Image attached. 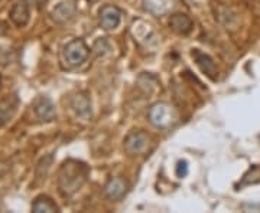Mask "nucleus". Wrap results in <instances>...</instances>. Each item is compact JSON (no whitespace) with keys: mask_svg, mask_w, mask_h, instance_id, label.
Listing matches in <instances>:
<instances>
[{"mask_svg":"<svg viewBox=\"0 0 260 213\" xmlns=\"http://www.w3.org/2000/svg\"><path fill=\"white\" fill-rule=\"evenodd\" d=\"M110 44L106 40V39H99L95 44H94V52L97 54L99 56L106 55L107 52H110Z\"/></svg>","mask_w":260,"mask_h":213,"instance_id":"18","label":"nucleus"},{"mask_svg":"<svg viewBox=\"0 0 260 213\" xmlns=\"http://www.w3.org/2000/svg\"><path fill=\"white\" fill-rule=\"evenodd\" d=\"M34 112L41 121H52L56 117L55 105L48 97H38L34 102Z\"/></svg>","mask_w":260,"mask_h":213,"instance_id":"10","label":"nucleus"},{"mask_svg":"<svg viewBox=\"0 0 260 213\" xmlns=\"http://www.w3.org/2000/svg\"><path fill=\"white\" fill-rule=\"evenodd\" d=\"M149 144H150V139L143 131H132L124 139V148L129 154L133 156L143 154L148 150Z\"/></svg>","mask_w":260,"mask_h":213,"instance_id":"6","label":"nucleus"},{"mask_svg":"<svg viewBox=\"0 0 260 213\" xmlns=\"http://www.w3.org/2000/svg\"><path fill=\"white\" fill-rule=\"evenodd\" d=\"M132 35L135 37L136 42H139L143 47H153L158 44V36L153 26L145 22V20H135L132 23Z\"/></svg>","mask_w":260,"mask_h":213,"instance_id":"4","label":"nucleus"},{"mask_svg":"<svg viewBox=\"0 0 260 213\" xmlns=\"http://www.w3.org/2000/svg\"><path fill=\"white\" fill-rule=\"evenodd\" d=\"M10 20L18 26V28H25L29 23V19H30V10H29L28 2L25 0H20L16 2L12 9H10Z\"/></svg>","mask_w":260,"mask_h":213,"instance_id":"12","label":"nucleus"},{"mask_svg":"<svg viewBox=\"0 0 260 213\" xmlns=\"http://www.w3.org/2000/svg\"><path fill=\"white\" fill-rule=\"evenodd\" d=\"M244 210H260V204H243Z\"/></svg>","mask_w":260,"mask_h":213,"instance_id":"21","label":"nucleus"},{"mask_svg":"<svg viewBox=\"0 0 260 213\" xmlns=\"http://www.w3.org/2000/svg\"><path fill=\"white\" fill-rule=\"evenodd\" d=\"M71 108L74 110L75 115L80 117V118H90L91 117V100H90V95L81 91V93L75 94L71 100Z\"/></svg>","mask_w":260,"mask_h":213,"instance_id":"11","label":"nucleus"},{"mask_svg":"<svg viewBox=\"0 0 260 213\" xmlns=\"http://www.w3.org/2000/svg\"><path fill=\"white\" fill-rule=\"evenodd\" d=\"M223 10H224V15H232V10H230V9H227V8H223ZM217 15H218V19H220V20H221L223 23H225L227 26H230V22H225V20H223V13H221L220 10L217 12Z\"/></svg>","mask_w":260,"mask_h":213,"instance_id":"20","label":"nucleus"},{"mask_svg":"<svg viewBox=\"0 0 260 213\" xmlns=\"http://www.w3.org/2000/svg\"><path fill=\"white\" fill-rule=\"evenodd\" d=\"M129 190V183L120 179V177H114L107 182V185L104 186V195L107 199H110L113 202L121 200Z\"/></svg>","mask_w":260,"mask_h":213,"instance_id":"9","label":"nucleus"},{"mask_svg":"<svg viewBox=\"0 0 260 213\" xmlns=\"http://www.w3.org/2000/svg\"><path fill=\"white\" fill-rule=\"evenodd\" d=\"M25 2H28V3H34V5H38V3H41V2H44V0H25Z\"/></svg>","mask_w":260,"mask_h":213,"instance_id":"22","label":"nucleus"},{"mask_svg":"<svg viewBox=\"0 0 260 213\" xmlns=\"http://www.w3.org/2000/svg\"><path fill=\"white\" fill-rule=\"evenodd\" d=\"M19 100L16 95H8L0 101V125L6 124L18 110Z\"/></svg>","mask_w":260,"mask_h":213,"instance_id":"15","label":"nucleus"},{"mask_svg":"<svg viewBox=\"0 0 260 213\" xmlns=\"http://www.w3.org/2000/svg\"><path fill=\"white\" fill-rule=\"evenodd\" d=\"M175 173H177V176L181 177V179L188 175V163H186L185 160L178 161L177 168H175Z\"/></svg>","mask_w":260,"mask_h":213,"instance_id":"19","label":"nucleus"},{"mask_svg":"<svg viewBox=\"0 0 260 213\" xmlns=\"http://www.w3.org/2000/svg\"><path fill=\"white\" fill-rule=\"evenodd\" d=\"M32 212L34 213H54L59 212V207L56 203L47 195H39L32 203Z\"/></svg>","mask_w":260,"mask_h":213,"instance_id":"16","label":"nucleus"},{"mask_svg":"<svg viewBox=\"0 0 260 213\" xmlns=\"http://www.w3.org/2000/svg\"><path fill=\"white\" fill-rule=\"evenodd\" d=\"M191 55H192L195 64L201 69L203 74L207 75L211 81L218 79V69H217V65H215V62H214L211 56L201 52L200 49H194Z\"/></svg>","mask_w":260,"mask_h":213,"instance_id":"8","label":"nucleus"},{"mask_svg":"<svg viewBox=\"0 0 260 213\" xmlns=\"http://www.w3.org/2000/svg\"><path fill=\"white\" fill-rule=\"evenodd\" d=\"M178 0H143V8L153 16H165L177 6Z\"/></svg>","mask_w":260,"mask_h":213,"instance_id":"13","label":"nucleus"},{"mask_svg":"<svg viewBox=\"0 0 260 213\" xmlns=\"http://www.w3.org/2000/svg\"><path fill=\"white\" fill-rule=\"evenodd\" d=\"M75 12H77L75 0H58L49 9V16L55 23L62 25L74 18Z\"/></svg>","mask_w":260,"mask_h":213,"instance_id":"5","label":"nucleus"},{"mask_svg":"<svg viewBox=\"0 0 260 213\" xmlns=\"http://www.w3.org/2000/svg\"><path fill=\"white\" fill-rule=\"evenodd\" d=\"M259 183H260V164H254V166H251L250 168L244 173V176H243L242 180L239 182L237 187H239V189H243V187L259 185Z\"/></svg>","mask_w":260,"mask_h":213,"instance_id":"17","label":"nucleus"},{"mask_svg":"<svg viewBox=\"0 0 260 213\" xmlns=\"http://www.w3.org/2000/svg\"><path fill=\"white\" fill-rule=\"evenodd\" d=\"M169 26L174 32H177L178 35H188L191 33V30L194 28V22L189 16H186L185 13H175L171 16L169 20Z\"/></svg>","mask_w":260,"mask_h":213,"instance_id":"14","label":"nucleus"},{"mask_svg":"<svg viewBox=\"0 0 260 213\" xmlns=\"http://www.w3.org/2000/svg\"><path fill=\"white\" fill-rule=\"evenodd\" d=\"M100 26L104 30H114L120 25L121 22V10L117 6L113 5H106L100 9Z\"/></svg>","mask_w":260,"mask_h":213,"instance_id":"7","label":"nucleus"},{"mask_svg":"<svg viewBox=\"0 0 260 213\" xmlns=\"http://www.w3.org/2000/svg\"><path fill=\"white\" fill-rule=\"evenodd\" d=\"M0 85H2V78H0Z\"/></svg>","mask_w":260,"mask_h":213,"instance_id":"23","label":"nucleus"},{"mask_svg":"<svg viewBox=\"0 0 260 213\" xmlns=\"http://www.w3.org/2000/svg\"><path fill=\"white\" fill-rule=\"evenodd\" d=\"M90 56V48L83 39H73L70 40L62 49V59L68 68H77L83 65Z\"/></svg>","mask_w":260,"mask_h":213,"instance_id":"3","label":"nucleus"},{"mask_svg":"<svg viewBox=\"0 0 260 213\" xmlns=\"http://www.w3.org/2000/svg\"><path fill=\"white\" fill-rule=\"evenodd\" d=\"M90 175L88 166L78 160H67L58 172V190L64 197L75 195L87 182Z\"/></svg>","mask_w":260,"mask_h":213,"instance_id":"1","label":"nucleus"},{"mask_svg":"<svg viewBox=\"0 0 260 213\" xmlns=\"http://www.w3.org/2000/svg\"><path fill=\"white\" fill-rule=\"evenodd\" d=\"M149 121L156 129H171L178 121L177 110L168 102H156L149 110Z\"/></svg>","mask_w":260,"mask_h":213,"instance_id":"2","label":"nucleus"}]
</instances>
